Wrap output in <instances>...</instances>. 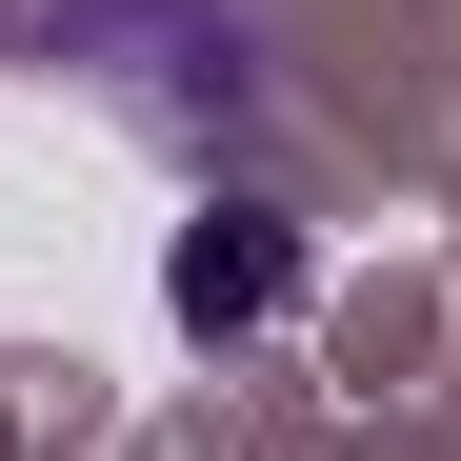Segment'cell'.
Listing matches in <instances>:
<instances>
[{
	"instance_id": "6da1fadb",
	"label": "cell",
	"mask_w": 461,
	"mask_h": 461,
	"mask_svg": "<svg viewBox=\"0 0 461 461\" xmlns=\"http://www.w3.org/2000/svg\"><path fill=\"white\" fill-rule=\"evenodd\" d=\"M0 41H21L41 81H81L121 140H161V161H221V140L261 121L241 0H0Z\"/></svg>"
},
{
	"instance_id": "7a4b0ae2",
	"label": "cell",
	"mask_w": 461,
	"mask_h": 461,
	"mask_svg": "<svg viewBox=\"0 0 461 461\" xmlns=\"http://www.w3.org/2000/svg\"><path fill=\"white\" fill-rule=\"evenodd\" d=\"M281 301H301V221L281 201H201L181 241H161V321L181 341H261Z\"/></svg>"
}]
</instances>
